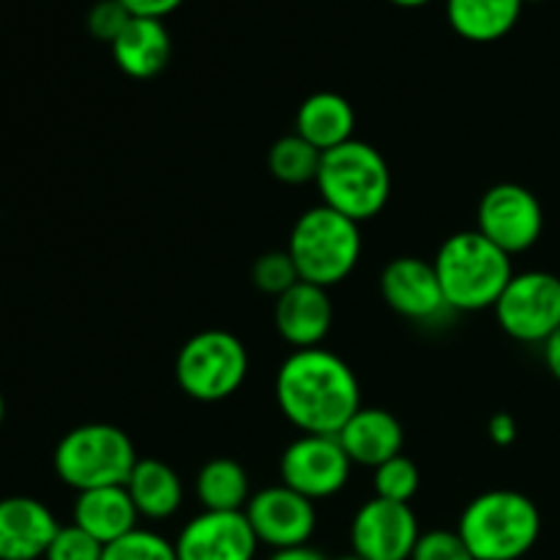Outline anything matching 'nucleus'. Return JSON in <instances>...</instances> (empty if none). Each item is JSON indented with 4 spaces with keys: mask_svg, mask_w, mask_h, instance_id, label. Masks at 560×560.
Masks as SVG:
<instances>
[{
    "mask_svg": "<svg viewBox=\"0 0 560 560\" xmlns=\"http://www.w3.org/2000/svg\"><path fill=\"white\" fill-rule=\"evenodd\" d=\"M381 295L388 310L421 326H432L452 315L435 266L424 257H394L381 273Z\"/></svg>",
    "mask_w": 560,
    "mask_h": 560,
    "instance_id": "obj_12",
    "label": "nucleus"
},
{
    "mask_svg": "<svg viewBox=\"0 0 560 560\" xmlns=\"http://www.w3.org/2000/svg\"><path fill=\"white\" fill-rule=\"evenodd\" d=\"M5 421V399H3V392H0V427H3Z\"/></svg>",
    "mask_w": 560,
    "mask_h": 560,
    "instance_id": "obj_36",
    "label": "nucleus"
},
{
    "mask_svg": "<svg viewBox=\"0 0 560 560\" xmlns=\"http://www.w3.org/2000/svg\"><path fill=\"white\" fill-rule=\"evenodd\" d=\"M277 405L301 435H339L361 408L353 366L326 348L293 350L279 364Z\"/></svg>",
    "mask_w": 560,
    "mask_h": 560,
    "instance_id": "obj_1",
    "label": "nucleus"
},
{
    "mask_svg": "<svg viewBox=\"0 0 560 560\" xmlns=\"http://www.w3.org/2000/svg\"><path fill=\"white\" fill-rule=\"evenodd\" d=\"M197 501L206 512H244L252 498L249 474L230 457H213L195 479Z\"/></svg>",
    "mask_w": 560,
    "mask_h": 560,
    "instance_id": "obj_23",
    "label": "nucleus"
},
{
    "mask_svg": "<svg viewBox=\"0 0 560 560\" xmlns=\"http://www.w3.org/2000/svg\"><path fill=\"white\" fill-rule=\"evenodd\" d=\"M523 3H545V0H523Z\"/></svg>",
    "mask_w": 560,
    "mask_h": 560,
    "instance_id": "obj_38",
    "label": "nucleus"
},
{
    "mask_svg": "<svg viewBox=\"0 0 560 560\" xmlns=\"http://www.w3.org/2000/svg\"><path fill=\"white\" fill-rule=\"evenodd\" d=\"M60 523L31 495L0 501V560H44Z\"/></svg>",
    "mask_w": 560,
    "mask_h": 560,
    "instance_id": "obj_15",
    "label": "nucleus"
},
{
    "mask_svg": "<svg viewBox=\"0 0 560 560\" xmlns=\"http://www.w3.org/2000/svg\"><path fill=\"white\" fill-rule=\"evenodd\" d=\"M71 523L91 534L93 539L102 541L104 547L113 541L124 539L126 534L137 530V514L135 501H131L129 490L124 487H102V490L77 492L74 512H71Z\"/></svg>",
    "mask_w": 560,
    "mask_h": 560,
    "instance_id": "obj_19",
    "label": "nucleus"
},
{
    "mask_svg": "<svg viewBox=\"0 0 560 560\" xmlns=\"http://www.w3.org/2000/svg\"><path fill=\"white\" fill-rule=\"evenodd\" d=\"M432 266L452 312L495 310L498 299L514 277L512 257L487 241L479 230L448 235Z\"/></svg>",
    "mask_w": 560,
    "mask_h": 560,
    "instance_id": "obj_2",
    "label": "nucleus"
},
{
    "mask_svg": "<svg viewBox=\"0 0 560 560\" xmlns=\"http://www.w3.org/2000/svg\"><path fill=\"white\" fill-rule=\"evenodd\" d=\"M541 350H545L547 370H550V375L560 383V328L556 334H552L550 339H547L545 345H541Z\"/></svg>",
    "mask_w": 560,
    "mask_h": 560,
    "instance_id": "obj_33",
    "label": "nucleus"
},
{
    "mask_svg": "<svg viewBox=\"0 0 560 560\" xmlns=\"http://www.w3.org/2000/svg\"><path fill=\"white\" fill-rule=\"evenodd\" d=\"M353 463L337 435H301L279 459L282 485L310 501H328L348 487Z\"/></svg>",
    "mask_w": 560,
    "mask_h": 560,
    "instance_id": "obj_10",
    "label": "nucleus"
},
{
    "mask_svg": "<svg viewBox=\"0 0 560 560\" xmlns=\"http://www.w3.org/2000/svg\"><path fill=\"white\" fill-rule=\"evenodd\" d=\"M410 560H476V558L457 530L435 528L419 536Z\"/></svg>",
    "mask_w": 560,
    "mask_h": 560,
    "instance_id": "obj_29",
    "label": "nucleus"
},
{
    "mask_svg": "<svg viewBox=\"0 0 560 560\" xmlns=\"http://www.w3.org/2000/svg\"><path fill=\"white\" fill-rule=\"evenodd\" d=\"M334 560H364V558L355 556V552H348V556H339V558H334Z\"/></svg>",
    "mask_w": 560,
    "mask_h": 560,
    "instance_id": "obj_37",
    "label": "nucleus"
},
{
    "mask_svg": "<svg viewBox=\"0 0 560 560\" xmlns=\"http://www.w3.org/2000/svg\"><path fill=\"white\" fill-rule=\"evenodd\" d=\"M131 16H148V20H164L173 14L184 0H120Z\"/></svg>",
    "mask_w": 560,
    "mask_h": 560,
    "instance_id": "obj_31",
    "label": "nucleus"
},
{
    "mask_svg": "<svg viewBox=\"0 0 560 560\" xmlns=\"http://www.w3.org/2000/svg\"><path fill=\"white\" fill-rule=\"evenodd\" d=\"M487 435H490V441L495 446H512L517 441V419L512 413H495L490 419V424H487Z\"/></svg>",
    "mask_w": 560,
    "mask_h": 560,
    "instance_id": "obj_32",
    "label": "nucleus"
},
{
    "mask_svg": "<svg viewBox=\"0 0 560 560\" xmlns=\"http://www.w3.org/2000/svg\"><path fill=\"white\" fill-rule=\"evenodd\" d=\"M102 560H178L175 545L156 530L137 528L104 547Z\"/></svg>",
    "mask_w": 560,
    "mask_h": 560,
    "instance_id": "obj_26",
    "label": "nucleus"
},
{
    "mask_svg": "<svg viewBox=\"0 0 560 560\" xmlns=\"http://www.w3.org/2000/svg\"><path fill=\"white\" fill-rule=\"evenodd\" d=\"M523 5V0H446V20L465 42L490 44L514 31Z\"/></svg>",
    "mask_w": 560,
    "mask_h": 560,
    "instance_id": "obj_22",
    "label": "nucleus"
},
{
    "mask_svg": "<svg viewBox=\"0 0 560 560\" xmlns=\"http://www.w3.org/2000/svg\"><path fill=\"white\" fill-rule=\"evenodd\" d=\"M102 541H96L91 534H85V530L71 523L60 525L44 560H102Z\"/></svg>",
    "mask_w": 560,
    "mask_h": 560,
    "instance_id": "obj_28",
    "label": "nucleus"
},
{
    "mask_svg": "<svg viewBox=\"0 0 560 560\" xmlns=\"http://www.w3.org/2000/svg\"><path fill=\"white\" fill-rule=\"evenodd\" d=\"M88 31L96 42L113 44L124 33V27L131 22V11L120 0H98L88 11Z\"/></svg>",
    "mask_w": 560,
    "mask_h": 560,
    "instance_id": "obj_30",
    "label": "nucleus"
},
{
    "mask_svg": "<svg viewBox=\"0 0 560 560\" xmlns=\"http://www.w3.org/2000/svg\"><path fill=\"white\" fill-rule=\"evenodd\" d=\"M320 159L323 153L293 131L288 137H279L271 145V151H268V170H271L273 178L288 186L315 184Z\"/></svg>",
    "mask_w": 560,
    "mask_h": 560,
    "instance_id": "obj_24",
    "label": "nucleus"
},
{
    "mask_svg": "<svg viewBox=\"0 0 560 560\" xmlns=\"http://www.w3.org/2000/svg\"><path fill=\"white\" fill-rule=\"evenodd\" d=\"M388 3L399 5V9H419V5H427L430 0H388Z\"/></svg>",
    "mask_w": 560,
    "mask_h": 560,
    "instance_id": "obj_35",
    "label": "nucleus"
},
{
    "mask_svg": "<svg viewBox=\"0 0 560 560\" xmlns=\"http://www.w3.org/2000/svg\"><path fill=\"white\" fill-rule=\"evenodd\" d=\"M131 501H135L137 514L151 523H162L178 514L184 506V481L178 470L156 457H140L129 481H126Z\"/></svg>",
    "mask_w": 560,
    "mask_h": 560,
    "instance_id": "obj_21",
    "label": "nucleus"
},
{
    "mask_svg": "<svg viewBox=\"0 0 560 560\" xmlns=\"http://www.w3.org/2000/svg\"><path fill=\"white\" fill-rule=\"evenodd\" d=\"M175 545L178 560H255L257 541L244 512H206L180 528Z\"/></svg>",
    "mask_w": 560,
    "mask_h": 560,
    "instance_id": "obj_14",
    "label": "nucleus"
},
{
    "mask_svg": "<svg viewBox=\"0 0 560 560\" xmlns=\"http://www.w3.org/2000/svg\"><path fill=\"white\" fill-rule=\"evenodd\" d=\"M295 135L326 153L355 137V109L342 93L317 91L301 102L295 113Z\"/></svg>",
    "mask_w": 560,
    "mask_h": 560,
    "instance_id": "obj_20",
    "label": "nucleus"
},
{
    "mask_svg": "<svg viewBox=\"0 0 560 560\" xmlns=\"http://www.w3.org/2000/svg\"><path fill=\"white\" fill-rule=\"evenodd\" d=\"M266 560H328V558L306 545V547H290V550H273Z\"/></svg>",
    "mask_w": 560,
    "mask_h": 560,
    "instance_id": "obj_34",
    "label": "nucleus"
},
{
    "mask_svg": "<svg viewBox=\"0 0 560 560\" xmlns=\"http://www.w3.org/2000/svg\"><path fill=\"white\" fill-rule=\"evenodd\" d=\"M337 438L350 463L372 470L402 454L405 446V430L397 416L383 408H364V405L355 410L353 419L339 430Z\"/></svg>",
    "mask_w": 560,
    "mask_h": 560,
    "instance_id": "obj_17",
    "label": "nucleus"
},
{
    "mask_svg": "<svg viewBox=\"0 0 560 560\" xmlns=\"http://www.w3.org/2000/svg\"><path fill=\"white\" fill-rule=\"evenodd\" d=\"M419 536V517L410 503L383 498L361 503L350 523V545L364 560H410Z\"/></svg>",
    "mask_w": 560,
    "mask_h": 560,
    "instance_id": "obj_11",
    "label": "nucleus"
},
{
    "mask_svg": "<svg viewBox=\"0 0 560 560\" xmlns=\"http://www.w3.org/2000/svg\"><path fill=\"white\" fill-rule=\"evenodd\" d=\"M315 186L323 206L361 224L375 219L392 200V170L375 145L353 137L323 153Z\"/></svg>",
    "mask_w": 560,
    "mask_h": 560,
    "instance_id": "obj_4",
    "label": "nucleus"
},
{
    "mask_svg": "<svg viewBox=\"0 0 560 560\" xmlns=\"http://www.w3.org/2000/svg\"><path fill=\"white\" fill-rule=\"evenodd\" d=\"M252 282H255V288L262 290L266 295L279 299V295L288 293L290 288H295V284L301 282V277L290 252L273 249L257 257L255 266H252Z\"/></svg>",
    "mask_w": 560,
    "mask_h": 560,
    "instance_id": "obj_27",
    "label": "nucleus"
},
{
    "mask_svg": "<svg viewBox=\"0 0 560 560\" xmlns=\"http://www.w3.org/2000/svg\"><path fill=\"white\" fill-rule=\"evenodd\" d=\"M277 334L293 350L320 348L334 326V304L326 288L299 282L273 304Z\"/></svg>",
    "mask_w": 560,
    "mask_h": 560,
    "instance_id": "obj_16",
    "label": "nucleus"
},
{
    "mask_svg": "<svg viewBox=\"0 0 560 560\" xmlns=\"http://www.w3.org/2000/svg\"><path fill=\"white\" fill-rule=\"evenodd\" d=\"M476 230L509 257L523 255L534 249L545 233V208L528 186L512 180L495 184L481 195Z\"/></svg>",
    "mask_w": 560,
    "mask_h": 560,
    "instance_id": "obj_9",
    "label": "nucleus"
},
{
    "mask_svg": "<svg viewBox=\"0 0 560 560\" xmlns=\"http://www.w3.org/2000/svg\"><path fill=\"white\" fill-rule=\"evenodd\" d=\"M372 485H375V498L394 503H410L421 487V474L413 459L397 454L388 463L377 465Z\"/></svg>",
    "mask_w": 560,
    "mask_h": 560,
    "instance_id": "obj_25",
    "label": "nucleus"
},
{
    "mask_svg": "<svg viewBox=\"0 0 560 560\" xmlns=\"http://www.w3.org/2000/svg\"><path fill=\"white\" fill-rule=\"evenodd\" d=\"M115 66L131 80H153L167 69L173 58V38L164 20L131 16L118 38L109 44Z\"/></svg>",
    "mask_w": 560,
    "mask_h": 560,
    "instance_id": "obj_18",
    "label": "nucleus"
},
{
    "mask_svg": "<svg viewBox=\"0 0 560 560\" xmlns=\"http://www.w3.org/2000/svg\"><path fill=\"white\" fill-rule=\"evenodd\" d=\"M288 252L301 282L337 288L361 260V224L320 202L295 219Z\"/></svg>",
    "mask_w": 560,
    "mask_h": 560,
    "instance_id": "obj_5",
    "label": "nucleus"
},
{
    "mask_svg": "<svg viewBox=\"0 0 560 560\" xmlns=\"http://www.w3.org/2000/svg\"><path fill=\"white\" fill-rule=\"evenodd\" d=\"M457 534L476 560H523L541 536V512L517 490H490L463 509Z\"/></svg>",
    "mask_w": 560,
    "mask_h": 560,
    "instance_id": "obj_3",
    "label": "nucleus"
},
{
    "mask_svg": "<svg viewBox=\"0 0 560 560\" xmlns=\"http://www.w3.org/2000/svg\"><path fill=\"white\" fill-rule=\"evenodd\" d=\"M257 541L271 550L306 547L317 528L315 501L284 485L255 492L244 509Z\"/></svg>",
    "mask_w": 560,
    "mask_h": 560,
    "instance_id": "obj_13",
    "label": "nucleus"
},
{
    "mask_svg": "<svg viewBox=\"0 0 560 560\" xmlns=\"http://www.w3.org/2000/svg\"><path fill=\"white\" fill-rule=\"evenodd\" d=\"M249 375V353L235 334L206 328L184 342L175 355V381L195 402H224L241 392Z\"/></svg>",
    "mask_w": 560,
    "mask_h": 560,
    "instance_id": "obj_7",
    "label": "nucleus"
},
{
    "mask_svg": "<svg viewBox=\"0 0 560 560\" xmlns=\"http://www.w3.org/2000/svg\"><path fill=\"white\" fill-rule=\"evenodd\" d=\"M137 448L120 427L80 424L66 432L52 454L58 479L77 492L124 487L137 465Z\"/></svg>",
    "mask_w": 560,
    "mask_h": 560,
    "instance_id": "obj_6",
    "label": "nucleus"
},
{
    "mask_svg": "<svg viewBox=\"0 0 560 560\" xmlns=\"http://www.w3.org/2000/svg\"><path fill=\"white\" fill-rule=\"evenodd\" d=\"M492 312L514 342L545 345L560 328V277L550 271L514 273Z\"/></svg>",
    "mask_w": 560,
    "mask_h": 560,
    "instance_id": "obj_8",
    "label": "nucleus"
}]
</instances>
